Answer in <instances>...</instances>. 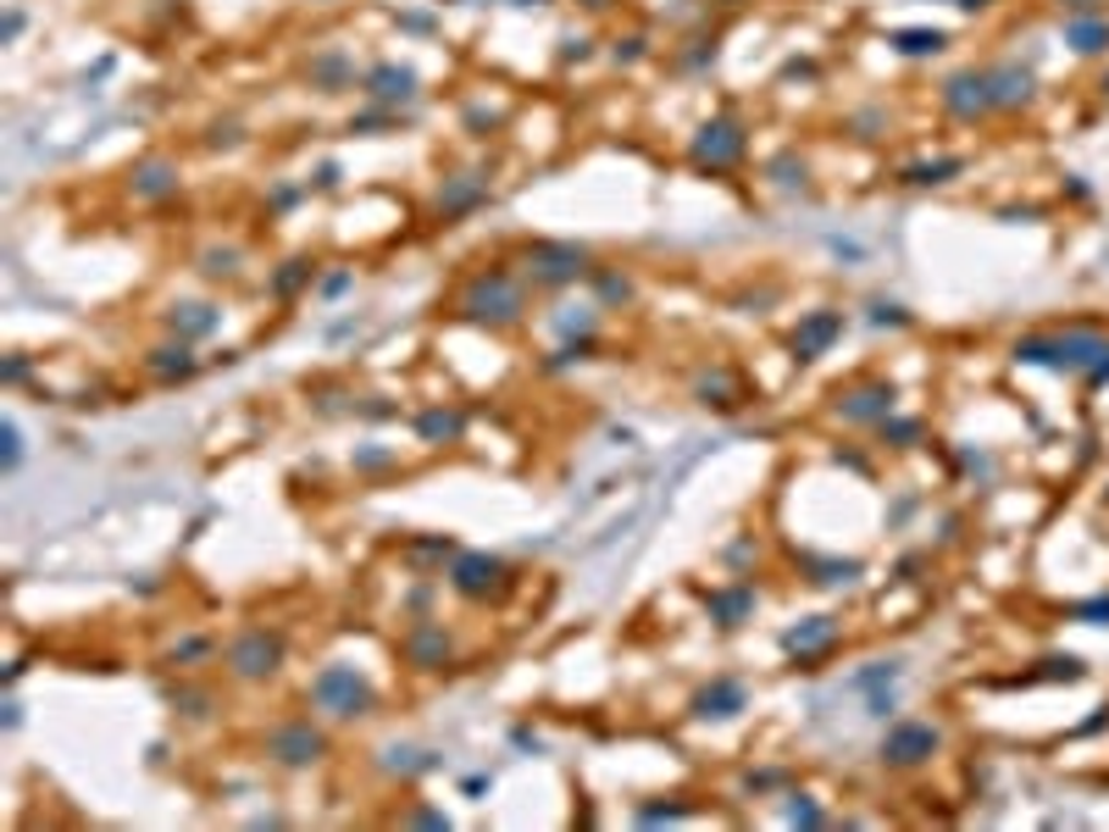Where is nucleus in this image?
<instances>
[{
  "instance_id": "10",
  "label": "nucleus",
  "mask_w": 1109,
  "mask_h": 832,
  "mask_svg": "<svg viewBox=\"0 0 1109 832\" xmlns=\"http://www.w3.org/2000/svg\"><path fill=\"white\" fill-rule=\"evenodd\" d=\"M450 583L466 594V600H488V594H500L505 588V561L500 555H461Z\"/></svg>"
},
{
  "instance_id": "41",
  "label": "nucleus",
  "mask_w": 1109,
  "mask_h": 832,
  "mask_svg": "<svg viewBox=\"0 0 1109 832\" xmlns=\"http://www.w3.org/2000/svg\"><path fill=\"white\" fill-rule=\"evenodd\" d=\"M344 289H350V272H333V278L322 283V294H344Z\"/></svg>"
},
{
  "instance_id": "35",
  "label": "nucleus",
  "mask_w": 1109,
  "mask_h": 832,
  "mask_svg": "<svg viewBox=\"0 0 1109 832\" xmlns=\"http://www.w3.org/2000/svg\"><path fill=\"white\" fill-rule=\"evenodd\" d=\"M882 439H893V444H915V439H921V423H893V416H888V423H882Z\"/></svg>"
},
{
  "instance_id": "24",
  "label": "nucleus",
  "mask_w": 1109,
  "mask_h": 832,
  "mask_svg": "<svg viewBox=\"0 0 1109 832\" xmlns=\"http://www.w3.org/2000/svg\"><path fill=\"white\" fill-rule=\"evenodd\" d=\"M150 378H161V383H183V378H195V355H190V344H167V350H156L150 355Z\"/></svg>"
},
{
  "instance_id": "28",
  "label": "nucleus",
  "mask_w": 1109,
  "mask_h": 832,
  "mask_svg": "<svg viewBox=\"0 0 1109 832\" xmlns=\"http://www.w3.org/2000/svg\"><path fill=\"white\" fill-rule=\"evenodd\" d=\"M893 45H899L904 56H938V50H943V34H938V28H904V34H893Z\"/></svg>"
},
{
  "instance_id": "15",
  "label": "nucleus",
  "mask_w": 1109,
  "mask_h": 832,
  "mask_svg": "<svg viewBox=\"0 0 1109 832\" xmlns=\"http://www.w3.org/2000/svg\"><path fill=\"white\" fill-rule=\"evenodd\" d=\"M744 705H750V688H744V683H738V677H716L710 688L694 694V717H705V722H710V717L727 722V717H738Z\"/></svg>"
},
{
  "instance_id": "37",
  "label": "nucleus",
  "mask_w": 1109,
  "mask_h": 832,
  "mask_svg": "<svg viewBox=\"0 0 1109 832\" xmlns=\"http://www.w3.org/2000/svg\"><path fill=\"white\" fill-rule=\"evenodd\" d=\"M389 461H394L389 450H361V455H355V466H361V472H378V466H389Z\"/></svg>"
},
{
  "instance_id": "34",
  "label": "nucleus",
  "mask_w": 1109,
  "mask_h": 832,
  "mask_svg": "<svg viewBox=\"0 0 1109 832\" xmlns=\"http://www.w3.org/2000/svg\"><path fill=\"white\" fill-rule=\"evenodd\" d=\"M771 178H777V184H805V161L777 156V161H771Z\"/></svg>"
},
{
  "instance_id": "18",
  "label": "nucleus",
  "mask_w": 1109,
  "mask_h": 832,
  "mask_svg": "<svg viewBox=\"0 0 1109 832\" xmlns=\"http://www.w3.org/2000/svg\"><path fill=\"white\" fill-rule=\"evenodd\" d=\"M782 644H788V656H799V661H805V656H821V649L838 644V622H832V616H811V622L788 627Z\"/></svg>"
},
{
  "instance_id": "23",
  "label": "nucleus",
  "mask_w": 1109,
  "mask_h": 832,
  "mask_svg": "<svg viewBox=\"0 0 1109 832\" xmlns=\"http://www.w3.org/2000/svg\"><path fill=\"white\" fill-rule=\"evenodd\" d=\"M1065 45H1076L1082 56H1098V50H1109V23L1093 17V12H1076L1065 23Z\"/></svg>"
},
{
  "instance_id": "30",
  "label": "nucleus",
  "mask_w": 1109,
  "mask_h": 832,
  "mask_svg": "<svg viewBox=\"0 0 1109 832\" xmlns=\"http://www.w3.org/2000/svg\"><path fill=\"white\" fill-rule=\"evenodd\" d=\"M949 172H960V161H921V167H910L904 178H910V184H943Z\"/></svg>"
},
{
  "instance_id": "3",
  "label": "nucleus",
  "mask_w": 1109,
  "mask_h": 832,
  "mask_svg": "<svg viewBox=\"0 0 1109 832\" xmlns=\"http://www.w3.org/2000/svg\"><path fill=\"white\" fill-rule=\"evenodd\" d=\"M588 272H594V261L572 240H533L522 250V278H533L538 289H566V283H577Z\"/></svg>"
},
{
  "instance_id": "19",
  "label": "nucleus",
  "mask_w": 1109,
  "mask_h": 832,
  "mask_svg": "<svg viewBox=\"0 0 1109 832\" xmlns=\"http://www.w3.org/2000/svg\"><path fill=\"white\" fill-rule=\"evenodd\" d=\"M988 84H994V106H999V111H1015V106H1026V100H1032V73H1026V68H1015V62L988 68Z\"/></svg>"
},
{
  "instance_id": "8",
  "label": "nucleus",
  "mask_w": 1109,
  "mask_h": 832,
  "mask_svg": "<svg viewBox=\"0 0 1109 832\" xmlns=\"http://www.w3.org/2000/svg\"><path fill=\"white\" fill-rule=\"evenodd\" d=\"M943 106L960 117V123H976V117L999 111V106H994V84H988V73H954V78L943 84Z\"/></svg>"
},
{
  "instance_id": "6",
  "label": "nucleus",
  "mask_w": 1109,
  "mask_h": 832,
  "mask_svg": "<svg viewBox=\"0 0 1109 832\" xmlns=\"http://www.w3.org/2000/svg\"><path fill=\"white\" fill-rule=\"evenodd\" d=\"M283 666V638H272L267 627H251L228 644V672L233 677H272Z\"/></svg>"
},
{
  "instance_id": "13",
  "label": "nucleus",
  "mask_w": 1109,
  "mask_h": 832,
  "mask_svg": "<svg viewBox=\"0 0 1109 832\" xmlns=\"http://www.w3.org/2000/svg\"><path fill=\"white\" fill-rule=\"evenodd\" d=\"M178 161H167V156H150V161H139L134 172H129V189H134V200H172L178 195Z\"/></svg>"
},
{
  "instance_id": "25",
  "label": "nucleus",
  "mask_w": 1109,
  "mask_h": 832,
  "mask_svg": "<svg viewBox=\"0 0 1109 832\" xmlns=\"http://www.w3.org/2000/svg\"><path fill=\"white\" fill-rule=\"evenodd\" d=\"M312 84H317V89H328V95L350 89V84H355V68H350V56H344V50H328V56H317V62H312Z\"/></svg>"
},
{
  "instance_id": "2",
  "label": "nucleus",
  "mask_w": 1109,
  "mask_h": 832,
  "mask_svg": "<svg viewBox=\"0 0 1109 832\" xmlns=\"http://www.w3.org/2000/svg\"><path fill=\"white\" fill-rule=\"evenodd\" d=\"M455 311L466 322H477V328H511L527 311V289H522V278L511 267H483V272L466 278Z\"/></svg>"
},
{
  "instance_id": "32",
  "label": "nucleus",
  "mask_w": 1109,
  "mask_h": 832,
  "mask_svg": "<svg viewBox=\"0 0 1109 832\" xmlns=\"http://www.w3.org/2000/svg\"><path fill=\"white\" fill-rule=\"evenodd\" d=\"M594 278H599V289H605V301H633V278H622V272H599V267H594Z\"/></svg>"
},
{
  "instance_id": "29",
  "label": "nucleus",
  "mask_w": 1109,
  "mask_h": 832,
  "mask_svg": "<svg viewBox=\"0 0 1109 832\" xmlns=\"http://www.w3.org/2000/svg\"><path fill=\"white\" fill-rule=\"evenodd\" d=\"M312 272H317L312 261H289V267H283V272L272 278V294H294L300 283H312Z\"/></svg>"
},
{
  "instance_id": "26",
  "label": "nucleus",
  "mask_w": 1109,
  "mask_h": 832,
  "mask_svg": "<svg viewBox=\"0 0 1109 832\" xmlns=\"http://www.w3.org/2000/svg\"><path fill=\"white\" fill-rule=\"evenodd\" d=\"M694 394H699V405L732 411V405H738V378H732L727 367H716V372H705V378L694 383Z\"/></svg>"
},
{
  "instance_id": "5",
  "label": "nucleus",
  "mask_w": 1109,
  "mask_h": 832,
  "mask_svg": "<svg viewBox=\"0 0 1109 832\" xmlns=\"http://www.w3.org/2000/svg\"><path fill=\"white\" fill-rule=\"evenodd\" d=\"M694 167H710V172H727L750 156V129L738 117H710V123L694 134Z\"/></svg>"
},
{
  "instance_id": "20",
  "label": "nucleus",
  "mask_w": 1109,
  "mask_h": 832,
  "mask_svg": "<svg viewBox=\"0 0 1109 832\" xmlns=\"http://www.w3.org/2000/svg\"><path fill=\"white\" fill-rule=\"evenodd\" d=\"M705 605H710V616H716L721 627H744V616L755 611V588H750V583H732V588H716V594H710Z\"/></svg>"
},
{
  "instance_id": "39",
  "label": "nucleus",
  "mask_w": 1109,
  "mask_h": 832,
  "mask_svg": "<svg viewBox=\"0 0 1109 832\" xmlns=\"http://www.w3.org/2000/svg\"><path fill=\"white\" fill-rule=\"evenodd\" d=\"M17 461H23V433H17V428H7V472H12Z\"/></svg>"
},
{
  "instance_id": "45",
  "label": "nucleus",
  "mask_w": 1109,
  "mask_h": 832,
  "mask_svg": "<svg viewBox=\"0 0 1109 832\" xmlns=\"http://www.w3.org/2000/svg\"><path fill=\"white\" fill-rule=\"evenodd\" d=\"M1104 95H1109V78H1104Z\"/></svg>"
},
{
  "instance_id": "27",
  "label": "nucleus",
  "mask_w": 1109,
  "mask_h": 832,
  "mask_svg": "<svg viewBox=\"0 0 1109 832\" xmlns=\"http://www.w3.org/2000/svg\"><path fill=\"white\" fill-rule=\"evenodd\" d=\"M554 328H561L566 339H594V328H599V306H561Z\"/></svg>"
},
{
  "instance_id": "44",
  "label": "nucleus",
  "mask_w": 1109,
  "mask_h": 832,
  "mask_svg": "<svg viewBox=\"0 0 1109 832\" xmlns=\"http://www.w3.org/2000/svg\"><path fill=\"white\" fill-rule=\"evenodd\" d=\"M954 7H965V12H971V7H988V0H954Z\"/></svg>"
},
{
  "instance_id": "17",
  "label": "nucleus",
  "mask_w": 1109,
  "mask_h": 832,
  "mask_svg": "<svg viewBox=\"0 0 1109 832\" xmlns=\"http://www.w3.org/2000/svg\"><path fill=\"white\" fill-rule=\"evenodd\" d=\"M483 200H488V178L455 172V178H444V189H439V217H461V211H472Z\"/></svg>"
},
{
  "instance_id": "4",
  "label": "nucleus",
  "mask_w": 1109,
  "mask_h": 832,
  "mask_svg": "<svg viewBox=\"0 0 1109 832\" xmlns=\"http://www.w3.org/2000/svg\"><path fill=\"white\" fill-rule=\"evenodd\" d=\"M312 699L328 710V717H339V722H355V717H366L373 710V683H366L355 666H322L317 677H312Z\"/></svg>"
},
{
  "instance_id": "33",
  "label": "nucleus",
  "mask_w": 1109,
  "mask_h": 832,
  "mask_svg": "<svg viewBox=\"0 0 1109 832\" xmlns=\"http://www.w3.org/2000/svg\"><path fill=\"white\" fill-rule=\"evenodd\" d=\"M788 821H799V827H821L827 816H821V810H816V805H811L805 794H793V805H788Z\"/></svg>"
},
{
  "instance_id": "7",
  "label": "nucleus",
  "mask_w": 1109,
  "mask_h": 832,
  "mask_svg": "<svg viewBox=\"0 0 1109 832\" xmlns=\"http://www.w3.org/2000/svg\"><path fill=\"white\" fill-rule=\"evenodd\" d=\"M838 416L860 428H882L893 416V383H849L838 389Z\"/></svg>"
},
{
  "instance_id": "42",
  "label": "nucleus",
  "mask_w": 1109,
  "mask_h": 832,
  "mask_svg": "<svg viewBox=\"0 0 1109 832\" xmlns=\"http://www.w3.org/2000/svg\"><path fill=\"white\" fill-rule=\"evenodd\" d=\"M1082 616H1093V622H1098V616H1109V600H1093V605H1082Z\"/></svg>"
},
{
  "instance_id": "1",
  "label": "nucleus",
  "mask_w": 1109,
  "mask_h": 832,
  "mask_svg": "<svg viewBox=\"0 0 1109 832\" xmlns=\"http://www.w3.org/2000/svg\"><path fill=\"white\" fill-rule=\"evenodd\" d=\"M1015 362H1032V367H1060V372H1076L1087 383H1104L1109 378V339L1093 333V328H1065V333H1032L1015 344Z\"/></svg>"
},
{
  "instance_id": "9",
  "label": "nucleus",
  "mask_w": 1109,
  "mask_h": 832,
  "mask_svg": "<svg viewBox=\"0 0 1109 832\" xmlns=\"http://www.w3.org/2000/svg\"><path fill=\"white\" fill-rule=\"evenodd\" d=\"M933 749H938V727H927V722H899L882 738L888 766H921V760H933Z\"/></svg>"
},
{
  "instance_id": "11",
  "label": "nucleus",
  "mask_w": 1109,
  "mask_h": 832,
  "mask_svg": "<svg viewBox=\"0 0 1109 832\" xmlns=\"http://www.w3.org/2000/svg\"><path fill=\"white\" fill-rule=\"evenodd\" d=\"M843 333V311H811L805 322L793 328V355L799 362H816V355H827Z\"/></svg>"
},
{
  "instance_id": "22",
  "label": "nucleus",
  "mask_w": 1109,
  "mask_h": 832,
  "mask_svg": "<svg viewBox=\"0 0 1109 832\" xmlns=\"http://www.w3.org/2000/svg\"><path fill=\"white\" fill-rule=\"evenodd\" d=\"M172 333H178L183 344H195V339L217 333V306H206V301H190V306H172Z\"/></svg>"
},
{
  "instance_id": "36",
  "label": "nucleus",
  "mask_w": 1109,
  "mask_h": 832,
  "mask_svg": "<svg viewBox=\"0 0 1109 832\" xmlns=\"http://www.w3.org/2000/svg\"><path fill=\"white\" fill-rule=\"evenodd\" d=\"M872 322H877V328H904L910 317H904L899 306H872Z\"/></svg>"
},
{
  "instance_id": "21",
  "label": "nucleus",
  "mask_w": 1109,
  "mask_h": 832,
  "mask_svg": "<svg viewBox=\"0 0 1109 832\" xmlns=\"http://www.w3.org/2000/svg\"><path fill=\"white\" fill-rule=\"evenodd\" d=\"M416 433H422V444H455L466 433V416L450 411V405H434V411L416 416Z\"/></svg>"
},
{
  "instance_id": "38",
  "label": "nucleus",
  "mask_w": 1109,
  "mask_h": 832,
  "mask_svg": "<svg viewBox=\"0 0 1109 832\" xmlns=\"http://www.w3.org/2000/svg\"><path fill=\"white\" fill-rule=\"evenodd\" d=\"M206 649H211L206 638H190V644H183V649H172V661H200V656H206Z\"/></svg>"
},
{
  "instance_id": "16",
  "label": "nucleus",
  "mask_w": 1109,
  "mask_h": 832,
  "mask_svg": "<svg viewBox=\"0 0 1109 832\" xmlns=\"http://www.w3.org/2000/svg\"><path fill=\"white\" fill-rule=\"evenodd\" d=\"M400 649H405V661H411V666H422V672H439V666L450 661V638H444V627H434V622L411 627Z\"/></svg>"
},
{
  "instance_id": "40",
  "label": "nucleus",
  "mask_w": 1109,
  "mask_h": 832,
  "mask_svg": "<svg viewBox=\"0 0 1109 832\" xmlns=\"http://www.w3.org/2000/svg\"><path fill=\"white\" fill-rule=\"evenodd\" d=\"M561 56H566V62H572V56H577V62H583V56H588V39L566 34V39H561Z\"/></svg>"
},
{
  "instance_id": "14",
  "label": "nucleus",
  "mask_w": 1109,
  "mask_h": 832,
  "mask_svg": "<svg viewBox=\"0 0 1109 832\" xmlns=\"http://www.w3.org/2000/svg\"><path fill=\"white\" fill-rule=\"evenodd\" d=\"M361 89L373 95L378 106H405V100H416V73L400 68V62H378L373 73L361 78Z\"/></svg>"
},
{
  "instance_id": "12",
  "label": "nucleus",
  "mask_w": 1109,
  "mask_h": 832,
  "mask_svg": "<svg viewBox=\"0 0 1109 832\" xmlns=\"http://www.w3.org/2000/svg\"><path fill=\"white\" fill-rule=\"evenodd\" d=\"M322 749H328V738L312 722H289V727L272 733V755L283 766H312V760H322Z\"/></svg>"
},
{
  "instance_id": "31",
  "label": "nucleus",
  "mask_w": 1109,
  "mask_h": 832,
  "mask_svg": "<svg viewBox=\"0 0 1109 832\" xmlns=\"http://www.w3.org/2000/svg\"><path fill=\"white\" fill-rule=\"evenodd\" d=\"M200 272H206V278H233V272H239V250H206V256H200Z\"/></svg>"
},
{
  "instance_id": "43",
  "label": "nucleus",
  "mask_w": 1109,
  "mask_h": 832,
  "mask_svg": "<svg viewBox=\"0 0 1109 832\" xmlns=\"http://www.w3.org/2000/svg\"><path fill=\"white\" fill-rule=\"evenodd\" d=\"M1065 7H1071V12H1098L1104 0H1065Z\"/></svg>"
}]
</instances>
